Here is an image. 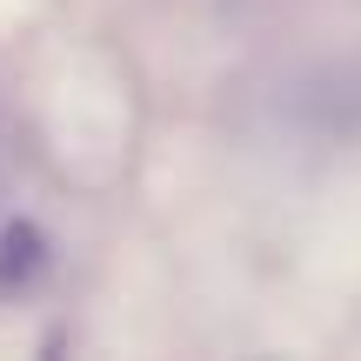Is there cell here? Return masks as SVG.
Here are the masks:
<instances>
[{
  "label": "cell",
  "mask_w": 361,
  "mask_h": 361,
  "mask_svg": "<svg viewBox=\"0 0 361 361\" xmlns=\"http://www.w3.org/2000/svg\"><path fill=\"white\" fill-rule=\"evenodd\" d=\"M34 268H40V234L34 228H7V234H0V288H7V281L20 288Z\"/></svg>",
  "instance_id": "cell-1"
}]
</instances>
